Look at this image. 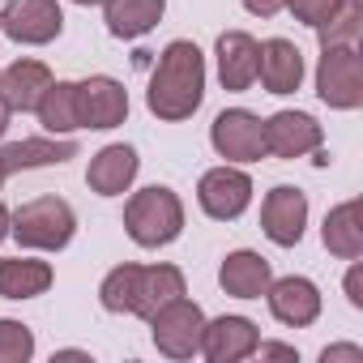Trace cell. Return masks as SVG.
Instances as JSON below:
<instances>
[{
  "label": "cell",
  "instance_id": "14",
  "mask_svg": "<svg viewBox=\"0 0 363 363\" xmlns=\"http://www.w3.org/2000/svg\"><path fill=\"white\" fill-rule=\"evenodd\" d=\"M257 342H261V329L257 320L248 316H214L206 320L201 329V354L210 363H240V359H252L257 354Z\"/></svg>",
  "mask_w": 363,
  "mask_h": 363
},
{
  "label": "cell",
  "instance_id": "15",
  "mask_svg": "<svg viewBox=\"0 0 363 363\" xmlns=\"http://www.w3.org/2000/svg\"><path fill=\"white\" fill-rule=\"evenodd\" d=\"M137 171H141L137 150L124 145V141H111V145H103V150L90 158L86 184H90V193H99V197H124V193L133 189Z\"/></svg>",
  "mask_w": 363,
  "mask_h": 363
},
{
  "label": "cell",
  "instance_id": "19",
  "mask_svg": "<svg viewBox=\"0 0 363 363\" xmlns=\"http://www.w3.org/2000/svg\"><path fill=\"white\" fill-rule=\"evenodd\" d=\"M69 158H77V141H73V137H52V133H43V137H22V141H9L5 150H0V162H5L9 175L35 171V167H60V162H69Z\"/></svg>",
  "mask_w": 363,
  "mask_h": 363
},
{
  "label": "cell",
  "instance_id": "16",
  "mask_svg": "<svg viewBox=\"0 0 363 363\" xmlns=\"http://www.w3.org/2000/svg\"><path fill=\"white\" fill-rule=\"evenodd\" d=\"M257 48H261V43H257L248 30H223V35H218V43H214V65H218L223 90H231V94L252 90V82H257Z\"/></svg>",
  "mask_w": 363,
  "mask_h": 363
},
{
  "label": "cell",
  "instance_id": "11",
  "mask_svg": "<svg viewBox=\"0 0 363 363\" xmlns=\"http://www.w3.org/2000/svg\"><path fill=\"white\" fill-rule=\"evenodd\" d=\"M261 231L278 248H295L308 231V193L295 184H278L261 201Z\"/></svg>",
  "mask_w": 363,
  "mask_h": 363
},
{
  "label": "cell",
  "instance_id": "32",
  "mask_svg": "<svg viewBox=\"0 0 363 363\" xmlns=\"http://www.w3.org/2000/svg\"><path fill=\"white\" fill-rule=\"evenodd\" d=\"M9 120H13V107L5 103V94H0V137L9 133Z\"/></svg>",
  "mask_w": 363,
  "mask_h": 363
},
{
  "label": "cell",
  "instance_id": "7",
  "mask_svg": "<svg viewBox=\"0 0 363 363\" xmlns=\"http://www.w3.org/2000/svg\"><path fill=\"white\" fill-rule=\"evenodd\" d=\"M0 35L22 48H48L65 35L60 0H5L0 9Z\"/></svg>",
  "mask_w": 363,
  "mask_h": 363
},
{
  "label": "cell",
  "instance_id": "1",
  "mask_svg": "<svg viewBox=\"0 0 363 363\" xmlns=\"http://www.w3.org/2000/svg\"><path fill=\"white\" fill-rule=\"evenodd\" d=\"M206 99V52L193 39H171L158 52V65L145 86V107L162 124L189 120Z\"/></svg>",
  "mask_w": 363,
  "mask_h": 363
},
{
  "label": "cell",
  "instance_id": "9",
  "mask_svg": "<svg viewBox=\"0 0 363 363\" xmlns=\"http://www.w3.org/2000/svg\"><path fill=\"white\" fill-rule=\"evenodd\" d=\"M197 206L214 218V223H235L248 206H252V175L235 162L210 167L197 179Z\"/></svg>",
  "mask_w": 363,
  "mask_h": 363
},
{
  "label": "cell",
  "instance_id": "28",
  "mask_svg": "<svg viewBox=\"0 0 363 363\" xmlns=\"http://www.w3.org/2000/svg\"><path fill=\"white\" fill-rule=\"evenodd\" d=\"M342 286H346V303H350V308H363V261H359V257L350 261Z\"/></svg>",
  "mask_w": 363,
  "mask_h": 363
},
{
  "label": "cell",
  "instance_id": "18",
  "mask_svg": "<svg viewBox=\"0 0 363 363\" xmlns=\"http://www.w3.org/2000/svg\"><path fill=\"white\" fill-rule=\"evenodd\" d=\"M269 282H274V265L252 248H235L218 265V286L235 299H261L269 291Z\"/></svg>",
  "mask_w": 363,
  "mask_h": 363
},
{
  "label": "cell",
  "instance_id": "5",
  "mask_svg": "<svg viewBox=\"0 0 363 363\" xmlns=\"http://www.w3.org/2000/svg\"><path fill=\"white\" fill-rule=\"evenodd\" d=\"M201 329H206V312L189 295L167 299L150 316V337H154L158 354H167V359H193V354H201Z\"/></svg>",
  "mask_w": 363,
  "mask_h": 363
},
{
  "label": "cell",
  "instance_id": "3",
  "mask_svg": "<svg viewBox=\"0 0 363 363\" xmlns=\"http://www.w3.org/2000/svg\"><path fill=\"white\" fill-rule=\"evenodd\" d=\"M124 231L137 248H167L184 235V201L167 184L137 189L124 201Z\"/></svg>",
  "mask_w": 363,
  "mask_h": 363
},
{
  "label": "cell",
  "instance_id": "25",
  "mask_svg": "<svg viewBox=\"0 0 363 363\" xmlns=\"http://www.w3.org/2000/svg\"><path fill=\"white\" fill-rule=\"evenodd\" d=\"M359 35H363V5L359 0H346L325 26H316L320 48H359Z\"/></svg>",
  "mask_w": 363,
  "mask_h": 363
},
{
  "label": "cell",
  "instance_id": "26",
  "mask_svg": "<svg viewBox=\"0 0 363 363\" xmlns=\"http://www.w3.org/2000/svg\"><path fill=\"white\" fill-rule=\"evenodd\" d=\"M30 359H35V329L13 316H0V363H30Z\"/></svg>",
  "mask_w": 363,
  "mask_h": 363
},
{
  "label": "cell",
  "instance_id": "6",
  "mask_svg": "<svg viewBox=\"0 0 363 363\" xmlns=\"http://www.w3.org/2000/svg\"><path fill=\"white\" fill-rule=\"evenodd\" d=\"M316 94L333 111L363 107V56H359V48H320Z\"/></svg>",
  "mask_w": 363,
  "mask_h": 363
},
{
  "label": "cell",
  "instance_id": "22",
  "mask_svg": "<svg viewBox=\"0 0 363 363\" xmlns=\"http://www.w3.org/2000/svg\"><path fill=\"white\" fill-rule=\"evenodd\" d=\"M56 282V269L39 257H9L0 261V299H39Z\"/></svg>",
  "mask_w": 363,
  "mask_h": 363
},
{
  "label": "cell",
  "instance_id": "30",
  "mask_svg": "<svg viewBox=\"0 0 363 363\" xmlns=\"http://www.w3.org/2000/svg\"><path fill=\"white\" fill-rule=\"evenodd\" d=\"M257 354H261V359H286V363H299V350L286 346V342H257Z\"/></svg>",
  "mask_w": 363,
  "mask_h": 363
},
{
  "label": "cell",
  "instance_id": "10",
  "mask_svg": "<svg viewBox=\"0 0 363 363\" xmlns=\"http://www.w3.org/2000/svg\"><path fill=\"white\" fill-rule=\"evenodd\" d=\"M124 120H128V90H124V82H116L107 73H94V77L77 82V124L82 128L107 133V128H120Z\"/></svg>",
  "mask_w": 363,
  "mask_h": 363
},
{
  "label": "cell",
  "instance_id": "23",
  "mask_svg": "<svg viewBox=\"0 0 363 363\" xmlns=\"http://www.w3.org/2000/svg\"><path fill=\"white\" fill-rule=\"evenodd\" d=\"M320 240H325V248H329L337 261H354V257H363V210H359L354 197L342 201V206H333V210L325 214V223H320Z\"/></svg>",
  "mask_w": 363,
  "mask_h": 363
},
{
  "label": "cell",
  "instance_id": "35",
  "mask_svg": "<svg viewBox=\"0 0 363 363\" xmlns=\"http://www.w3.org/2000/svg\"><path fill=\"white\" fill-rule=\"evenodd\" d=\"M69 5H82V9H90V5H103V0H69Z\"/></svg>",
  "mask_w": 363,
  "mask_h": 363
},
{
  "label": "cell",
  "instance_id": "4",
  "mask_svg": "<svg viewBox=\"0 0 363 363\" xmlns=\"http://www.w3.org/2000/svg\"><path fill=\"white\" fill-rule=\"evenodd\" d=\"M9 235L26 252H60L77 235V214L65 197H30L9 214Z\"/></svg>",
  "mask_w": 363,
  "mask_h": 363
},
{
  "label": "cell",
  "instance_id": "12",
  "mask_svg": "<svg viewBox=\"0 0 363 363\" xmlns=\"http://www.w3.org/2000/svg\"><path fill=\"white\" fill-rule=\"evenodd\" d=\"M265 303H269L274 320L286 325V329H308V325H316V316H320V308H325L320 286H316L312 278H303V274L274 278L269 291H265Z\"/></svg>",
  "mask_w": 363,
  "mask_h": 363
},
{
  "label": "cell",
  "instance_id": "31",
  "mask_svg": "<svg viewBox=\"0 0 363 363\" xmlns=\"http://www.w3.org/2000/svg\"><path fill=\"white\" fill-rule=\"evenodd\" d=\"M244 9H248L252 18H274V13L286 9V0H244Z\"/></svg>",
  "mask_w": 363,
  "mask_h": 363
},
{
  "label": "cell",
  "instance_id": "2",
  "mask_svg": "<svg viewBox=\"0 0 363 363\" xmlns=\"http://www.w3.org/2000/svg\"><path fill=\"white\" fill-rule=\"evenodd\" d=\"M184 295V269L175 265H116L99 282V303L116 316H141L150 320L167 299Z\"/></svg>",
  "mask_w": 363,
  "mask_h": 363
},
{
  "label": "cell",
  "instance_id": "34",
  "mask_svg": "<svg viewBox=\"0 0 363 363\" xmlns=\"http://www.w3.org/2000/svg\"><path fill=\"white\" fill-rule=\"evenodd\" d=\"M52 359H90V354H86V350H56Z\"/></svg>",
  "mask_w": 363,
  "mask_h": 363
},
{
  "label": "cell",
  "instance_id": "20",
  "mask_svg": "<svg viewBox=\"0 0 363 363\" xmlns=\"http://www.w3.org/2000/svg\"><path fill=\"white\" fill-rule=\"evenodd\" d=\"M52 82H56L52 69L43 60H35V56H18L9 69H0V94H5V103L13 111H35Z\"/></svg>",
  "mask_w": 363,
  "mask_h": 363
},
{
  "label": "cell",
  "instance_id": "27",
  "mask_svg": "<svg viewBox=\"0 0 363 363\" xmlns=\"http://www.w3.org/2000/svg\"><path fill=\"white\" fill-rule=\"evenodd\" d=\"M346 5V0H286V9L295 13V22H303V26H325L337 9Z\"/></svg>",
  "mask_w": 363,
  "mask_h": 363
},
{
  "label": "cell",
  "instance_id": "8",
  "mask_svg": "<svg viewBox=\"0 0 363 363\" xmlns=\"http://www.w3.org/2000/svg\"><path fill=\"white\" fill-rule=\"evenodd\" d=\"M210 145L218 158H227L235 167L261 162L265 158V120L248 107H227L210 124Z\"/></svg>",
  "mask_w": 363,
  "mask_h": 363
},
{
  "label": "cell",
  "instance_id": "36",
  "mask_svg": "<svg viewBox=\"0 0 363 363\" xmlns=\"http://www.w3.org/2000/svg\"><path fill=\"white\" fill-rule=\"evenodd\" d=\"M5 179H9V171H5V162H0V189H5Z\"/></svg>",
  "mask_w": 363,
  "mask_h": 363
},
{
  "label": "cell",
  "instance_id": "17",
  "mask_svg": "<svg viewBox=\"0 0 363 363\" xmlns=\"http://www.w3.org/2000/svg\"><path fill=\"white\" fill-rule=\"evenodd\" d=\"M257 82L265 94H295L303 86V52L291 39H265L257 48Z\"/></svg>",
  "mask_w": 363,
  "mask_h": 363
},
{
  "label": "cell",
  "instance_id": "13",
  "mask_svg": "<svg viewBox=\"0 0 363 363\" xmlns=\"http://www.w3.org/2000/svg\"><path fill=\"white\" fill-rule=\"evenodd\" d=\"M325 141V128L316 124V116L308 111H274L265 120V158H303V154H316Z\"/></svg>",
  "mask_w": 363,
  "mask_h": 363
},
{
  "label": "cell",
  "instance_id": "24",
  "mask_svg": "<svg viewBox=\"0 0 363 363\" xmlns=\"http://www.w3.org/2000/svg\"><path fill=\"white\" fill-rule=\"evenodd\" d=\"M35 116H39L43 133H52V137L77 133V128H82V124H77V82H52V86L43 90Z\"/></svg>",
  "mask_w": 363,
  "mask_h": 363
},
{
  "label": "cell",
  "instance_id": "33",
  "mask_svg": "<svg viewBox=\"0 0 363 363\" xmlns=\"http://www.w3.org/2000/svg\"><path fill=\"white\" fill-rule=\"evenodd\" d=\"M5 235H9V210H5V201H0V244H5Z\"/></svg>",
  "mask_w": 363,
  "mask_h": 363
},
{
  "label": "cell",
  "instance_id": "21",
  "mask_svg": "<svg viewBox=\"0 0 363 363\" xmlns=\"http://www.w3.org/2000/svg\"><path fill=\"white\" fill-rule=\"evenodd\" d=\"M167 13V0H103V22L111 39H141Z\"/></svg>",
  "mask_w": 363,
  "mask_h": 363
},
{
  "label": "cell",
  "instance_id": "29",
  "mask_svg": "<svg viewBox=\"0 0 363 363\" xmlns=\"http://www.w3.org/2000/svg\"><path fill=\"white\" fill-rule=\"evenodd\" d=\"M320 363H363V350L350 346V342H342V346H325V350H320Z\"/></svg>",
  "mask_w": 363,
  "mask_h": 363
}]
</instances>
